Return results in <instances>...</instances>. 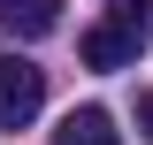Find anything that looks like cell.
<instances>
[{"label":"cell","mask_w":153,"mask_h":145,"mask_svg":"<svg viewBox=\"0 0 153 145\" xmlns=\"http://www.w3.org/2000/svg\"><path fill=\"white\" fill-rule=\"evenodd\" d=\"M38 107H46V69L23 61V54H8L0 61V130H23Z\"/></svg>","instance_id":"6da1fadb"},{"label":"cell","mask_w":153,"mask_h":145,"mask_svg":"<svg viewBox=\"0 0 153 145\" xmlns=\"http://www.w3.org/2000/svg\"><path fill=\"white\" fill-rule=\"evenodd\" d=\"M76 54H84V69H130V61L146 54V46H138V38H123V31H115V23H92Z\"/></svg>","instance_id":"7a4b0ae2"},{"label":"cell","mask_w":153,"mask_h":145,"mask_svg":"<svg viewBox=\"0 0 153 145\" xmlns=\"http://www.w3.org/2000/svg\"><path fill=\"white\" fill-rule=\"evenodd\" d=\"M54 145H123V130H115L107 107H69L61 130H54Z\"/></svg>","instance_id":"3957f363"},{"label":"cell","mask_w":153,"mask_h":145,"mask_svg":"<svg viewBox=\"0 0 153 145\" xmlns=\"http://www.w3.org/2000/svg\"><path fill=\"white\" fill-rule=\"evenodd\" d=\"M61 23V0H0V31L8 38H46Z\"/></svg>","instance_id":"277c9868"},{"label":"cell","mask_w":153,"mask_h":145,"mask_svg":"<svg viewBox=\"0 0 153 145\" xmlns=\"http://www.w3.org/2000/svg\"><path fill=\"white\" fill-rule=\"evenodd\" d=\"M107 23L138 46H153V0H107Z\"/></svg>","instance_id":"5b68a950"},{"label":"cell","mask_w":153,"mask_h":145,"mask_svg":"<svg viewBox=\"0 0 153 145\" xmlns=\"http://www.w3.org/2000/svg\"><path fill=\"white\" fill-rule=\"evenodd\" d=\"M138 130L153 138V92H138Z\"/></svg>","instance_id":"8992f818"}]
</instances>
